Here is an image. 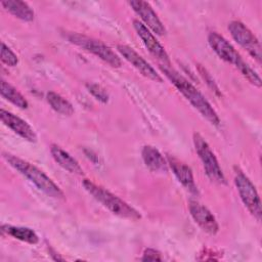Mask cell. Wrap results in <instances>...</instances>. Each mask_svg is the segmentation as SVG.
Returning <instances> with one entry per match:
<instances>
[{
  "mask_svg": "<svg viewBox=\"0 0 262 262\" xmlns=\"http://www.w3.org/2000/svg\"><path fill=\"white\" fill-rule=\"evenodd\" d=\"M141 260L142 261H150V260L151 261H156V260L161 261V260H163V258L161 256V253L156 251L155 249H146L143 253Z\"/></svg>",
  "mask_w": 262,
  "mask_h": 262,
  "instance_id": "cell-23",
  "label": "cell"
},
{
  "mask_svg": "<svg viewBox=\"0 0 262 262\" xmlns=\"http://www.w3.org/2000/svg\"><path fill=\"white\" fill-rule=\"evenodd\" d=\"M133 27L137 33V35L142 40L144 46L147 48V50L162 63L161 64H170L169 56L165 50V48L160 44V42L156 39L154 34L150 32L148 28H146L141 21L134 19L133 20Z\"/></svg>",
  "mask_w": 262,
  "mask_h": 262,
  "instance_id": "cell-10",
  "label": "cell"
},
{
  "mask_svg": "<svg viewBox=\"0 0 262 262\" xmlns=\"http://www.w3.org/2000/svg\"><path fill=\"white\" fill-rule=\"evenodd\" d=\"M129 5L139 15V17L144 23L143 25L146 28H148L159 36H163L166 34V29L163 23L160 20L149 3L141 0H131L129 1Z\"/></svg>",
  "mask_w": 262,
  "mask_h": 262,
  "instance_id": "cell-11",
  "label": "cell"
},
{
  "mask_svg": "<svg viewBox=\"0 0 262 262\" xmlns=\"http://www.w3.org/2000/svg\"><path fill=\"white\" fill-rule=\"evenodd\" d=\"M208 43L221 59L233 64L251 84L261 87L259 75L243 59L241 54L223 36L216 32H211L208 35Z\"/></svg>",
  "mask_w": 262,
  "mask_h": 262,
  "instance_id": "cell-2",
  "label": "cell"
},
{
  "mask_svg": "<svg viewBox=\"0 0 262 262\" xmlns=\"http://www.w3.org/2000/svg\"><path fill=\"white\" fill-rule=\"evenodd\" d=\"M0 118L5 126H7L9 129H11L14 133H16L25 140L30 142L37 141V135L34 129L25 120L3 108L0 112Z\"/></svg>",
  "mask_w": 262,
  "mask_h": 262,
  "instance_id": "cell-14",
  "label": "cell"
},
{
  "mask_svg": "<svg viewBox=\"0 0 262 262\" xmlns=\"http://www.w3.org/2000/svg\"><path fill=\"white\" fill-rule=\"evenodd\" d=\"M234 184L245 207L258 221H260L262 214L261 201L256 187L248 178V176H246L245 173L236 167L234 172Z\"/></svg>",
  "mask_w": 262,
  "mask_h": 262,
  "instance_id": "cell-7",
  "label": "cell"
},
{
  "mask_svg": "<svg viewBox=\"0 0 262 262\" xmlns=\"http://www.w3.org/2000/svg\"><path fill=\"white\" fill-rule=\"evenodd\" d=\"M1 60L3 63L9 67H14L18 63V58L16 54L3 42L1 43Z\"/></svg>",
  "mask_w": 262,
  "mask_h": 262,
  "instance_id": "cell-21",
  "label": "cell"
},
{
  "mask_svg": "<svg viewBox=\"0 0 262 262\" xmlns=\"http://www.w3.org/2000/svg\"><path fill=\"white\" fill-rule=\"evenodd\" d=\"M50 154L53 158V160L64 170L72 174L76 175H83V169L78 163V161L73 158L68 151L62 149L57 144H51L50 146Z\"/></svg>",
  "mask_w": 262,
  "mask_h": 262,
  "instance_id": "cell-15",
  "label": "cell"
},
{
  "mask_svg": "<svg viewBox=\"0 0 262 262\" xmlns=\"http://www.w3.org/2000/svg\"><path fill=\"white\" fill-rule=\"evenodd\" d=\"M166 160L168 162V166L171 168L172 172L174 173L178 181L182 184V186L190 193L198 194L199 190L194 182L193 174L190 167L171 155H168Z\"/></svg>",
  "mask_w": 262,
  "mask_h": 262,
  "instance_id": "cell-13",
  "label": "cell"
},
{
  "mask_svg": "<svg viewBox=\"0 0 262 262\" xmlns=\"http://www.w3.org/2000/svg\"><path fill=\"white\" fill-rule=\"evenodd\" d=\"M193 144L208 178L217 184H226L225 176L215 157V154L201 134H193Z\"/></svg>",
  "mask_w": 262,
  "mask_h": 262,
  "instance_id": "cell-6",
  "label": "cell"
},
{
  "mask_svg": "<svg viewBox=\"0 0 262 262\" xmlns=\"http://www.w3.org/2000/svg\"><path fill=\"white\" fill-rule=\"evenodd\" d=\"M3 158L12 168L30 180L39 190L53 199H64V193L59 186L35 165L10 154H3Z\"/></svg>",
  "mask_w": 262,
  "mask_h": 262,
  "instance_id": "cell-3",
  "label": "cell"
},
{
  "mask_svg": "<svg viewBox=\"0 0 262 262\" xmlns=\"http://www.w3.org/2000/svg\"><path fill=\"white\" fill-rule=\"evenodd\" d=\"M0 91H1L2 97H4L6 100L10 101L17 107L23 108V110L28 108L29 102L27 101V99L13 86H11L9 83H7L4 80L1 81V90Z\"/></svg>",
  "mask_w": 262,
  "mask_h": 262,
  "instance_id": "cell-20",
  "label": "cell"
},
{
  "mask_svg": "<svg viewBox=\"0 0 262 262\" xmlns=\"http://www.w3.org/2000/svg\"><path fill=\"white\" fill-rule=\"evenodd\" d=\"M1 5L10 14L21 20L32 21L34 19L35 13L27 2L20 0H5L1 1Z\"/></svg>",
  "mask_w": 262,
  "mask_h": 262,
  "instance_id": "cell-17",
  "label": "cell"
},
{
  "mask_svg": "<svg viewBox=\"0 0 262 262\" xmlns=\"http://www.w3.org/2000/svg\"><path fill=\"white\" fill-rule=\"evenodd\" d=\"M228 31L232 38L255 58L259 63L261 62V45L256 36L250 31L246 25L239 20H232L228 24Z\"/></svg>",
  "mask_w": 262,
  "mask_h": 262,
  "instance_id": "cell-8",
  "label": "cell"
},
{
  "mask_svg": "<svg viewBox=\"0 0 262 262\" xmlns=\"http://www.w3.org/2000/svg\"><path fill=\"white\" fill-rule=\"evenodd\" d=\"M188 210L194 222L204 231L210 234H216L218 232L219 230L218 222L207 207H205L204 205L198 202L190 201L188 204Z\"/></svg>",
  "mask_w": 262,
  "mask_h": 262,
  "instance_id": "cell-12",
  "label": "cell"
},
{
  "mask_svg": "<svg viewBox=\"0 0 262 262\" xmlns=\"http://www.w3.org/2000/svg\"><path fill=\"white\" fill-rule=\"evenodd\" d=\"M82 184L89 194H91L97 202H99L113 214L130 220H138L141 218V215L137 210H135L128 203L115 195L104 187L95 184L89 179H84Z\"/></svg>",
  "mask_w": 262,
  "mask_h": 262,
  "instance_id": "cell-4",
  "label": "cell"
},
{
  "mask_svg": "<svg viewBox=\"0 0 262 262\" xmlns=\"http://www.w3.org/2000/svg\"><path fill=\"white\" fill-rule=\"evenodd\" d=\"M161 71L164 75L171 81V83L177 88V90L186 98V100L212 125L218 126L220 124V119L210 104V102L205 98V96L182 75H180L176 70H174L171 64H160Z\"/></svg>",
  "mask_w": 262,
  "mask_h": 262,
  "instance_id": "cell-1",
  "label": "cell"
},
{
  "mask_svg": "<svg viewBox=\"0 0 262 262\" xmlns=\"http://www.w3.org/2000/svg\"><path fill=\"white\" fill-rule=\"evenodd\" d=\"M201 75L204 77V79H205L206 81H210V82H209V85H210L212 88H214L216 92H218V88L216 87V85H215L214 81L211 79V77H210V75L207 73V71H206V70H204L203 68H201Z\"/></svg>",
  "mask_w": 262,
  "mask_h": 262,
  "instance_id": "cell-24",
  "label": "cell"
},
{
  "mask_svg": "<svg viewBox=\"0 0 262 262\" xmlns=\"http://www.w3.org/2000/svg\"><path fill=\"white\" fill-rule=\"evenodd\" d=\"M46 100L53 111L62 116H72L74 114V107L72 103L56 92H47Z\"/></svg>",
  "mask_w": 262,
  "mask_h": 262,
  "instance_id": "cell-19",
  "label": "cell"
},
{
  "mask_svg": "<svg viewBox=\"0 0 262 262\" xmlns=\"http://www.w3.org/2000/svg\"><path fill=\"white\" fill-rule=\"evenodd\" d=\"M86 88L97 100L103 103H106L108 101V93L100 85L94 84V83H88L86 84Z\"/></svg>",
  "mask_w": 262,
  "mask_h": 262,
  "instance_id": "cell-22",
  "label": "cell"
},
{
  "mask_svg": "<svg viewBox=\"0 0 262 262\" xmlns=\"http://www.w3.org/2000/svg\"><path fill=\"white\" fill-rule=\"evenodd\" d=\"M141 157L145 166L152 172H167L168 162L163 155L151 145H144L141 150Z\"/></svg>",
  "mask_w": 262,
  "mask_h": 262,
  "instance_id": "cell-16",
  "label": "cell"
},
{
  "mask_svg": "<svg viewBox=\"0 0 262 262\" xmlns=\"http://www.w3.org/2000/svg\"><path fill=\"white\" fill-rule=\"evenodd\" d=\"M67 39L69 42L96 55L113 68H120L122 66L120 57L107 45L99 40L79 33H70L67 35Z\"/></svg>",
  "mask_w": 262,
  "mask_h": 262,
  "instance_id": "cell-5",
  "label": "cell"
},
{
  "mask_svg": "<svg viewBox=\"0 0 262 262\" xmlns=\"http://www.w3.org/2000/svg\"><path fill=\"white\" fill-rule=\"evenodd\" d=\"M1 231L13 238H16L18 241L35 245L39 242V237L37 233L28 227H21V226H12V225H2Z\"/></svg>",
  "mask_w": 262,
  "mask_h": 262,
  "instance_id": "cell-18",
  "label": "cell"
},
{
  "mask_svg": "<svg viewBox=\"0 0 262 262\" xmlns=\"http://www.w3.org/2000/svg\"><path fill=\"white\" fill-rule=\"evenodd\" d=\"M118 51L120 52V54L128 61L130 62L142 76L162 83L163 82V78L160 76V74L141 56L139 55L133 48H131L130 46L127 45H123V44H119L117 46Z\"/></svg>",
  "mask_w": 262,
  "mask_h": 262,
  "instance_id": "cell-9",
  "label": "cell"
}]
</instances>
